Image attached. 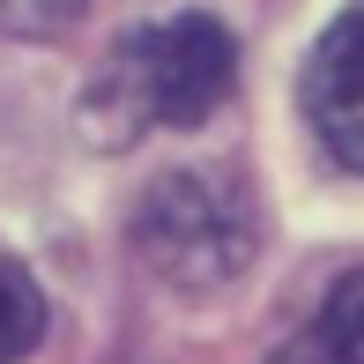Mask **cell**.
I'll use <instances>...</instances> for the list:
<instances>
[{
    "instance_id": "obj_5",
    "label": "cell",
    "mask_w": 364,
    "mask_h": 364,
    "mask_svg": "<svg viewBox=\"0 0 364 364\" xmlns=\"http://www.w3.org/2000/svg\"><path fill=\"white\" fill-rule=\"evenodd\" d=\"M38 335H45V297H38V283H30L15 260H0V364L30 357Z\"/></svg>"
},
{
    "instance_id": "obj_1",
    "label": "cell",
    "mask_w": 364,
    "mask_h": 364,
    "mask_svg": "<svg viewBox=\"0 0 364 364\" xmlns=\"http://www.w3.org/2000/svg\"><path fill=\"white\" fill-rule=\"evenodd\" d=\"M238 82V45L216 15H171V23L127 30L105 68L82 90V134L97 149H127L149 127H201Z\"/></svg>"
},
{
    "instance_id": "obj_3",
    "label": "cell",
    "mask_w": 364,
    "mask_h": 364,
    "mask_svg": "<svg viewBox=\"0 0 364 364\" xmlns=\"http://www.w3.org/2000/svg\"><path fill=\"white\" fill-rule=\"evenodd\" d=\"M305 119L342 171L364 178V0L320 30L305 60Z\"/></svg>"
},
{
    "instance_id": "obj_4",
    "label": "cell",
    "mask_w": 364,
    "mask_h": 364,
    "mask_svg": "<svg viewBox=\"0 0 364 364\" xmlns=\"http://www.w3.org/2000/svg\"><path fill=\"white\" fill-rule=\"evenodd\" d=\"M268 364H364V268L342 275V283L320 297V312H312Z\"/></svg>"
},
{
    "instance_id": "obj_2",
    "label": "cell",
    "mask_w": 364,
    "mask_h": 364,
    "mask_svg": "<svg viewBox=\"0 0 364 364\" xmlns=\"http://www.w3.org/2000/svg\"><path fill=\"white\" fill-rule=\"evenodd\" d=\"M134 253L171 290H223L260 253V208L230 171H164L134 208Z\"/></svg>"
},
{
    "instance_id": "obj_6",
    "label": "cell",
    "mask_w": 364,
    "mask_h": 364,
    "mask_svg": "<svg viewBox=\"0 0 364 364\" xmlns=\"http://www.w3.org/2000/svg\"><path fill=\"white\" fill-rule=\"evenodd\" d=\"M82 15V0H0V30L8 38H60Z\"/></svg>"
}]
</instances>
